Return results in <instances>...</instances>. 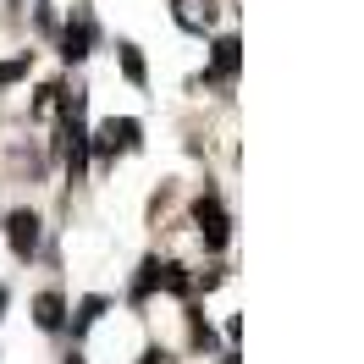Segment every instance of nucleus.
Here are the masks:
<instances>
[{
  "label": "nucleus",
  "instance_id": "1a4fd4ad",
  "mask_svg": "<svg viewBox=\"0 0 364 364\" xmlns=\"http://www.w3.org/2000/svg\"><path fill=\"white\" fill-rule=\"evenodd\" d=\"M100 315H105V298H83V304H77V315H72V331H89Z\"/></svg>",
  "mask_w": 364,
  "mask_h": 364
},
{
  "label": "nucleus",
  "instance_id": "f03ea898",
  "mask_svg": "<svg viewBox=\"0 0 364 364\" xmlns=\"http://www.w3.org/2000/svg\"><path fill=\"white\" fill-rule=\"evenodd\" d=\"M193 221H199V237H205V249H227V237H232V215L221 210V199L215 193H199V205H193Z\"/></svg>",
  "mask_w": 364,
  "mask_h": 364
},
{
  "label": "nucleus",
  "instance_id": "20e7f679",
  "mask_svg": "<svg viewBox=\"0 0 364 364\" xmlns=\"http://www.w3.org/2000/svg\"><path fill=\"white\" fill-rule=\"evenodd\" d=\"M6 227H11V254H17V259H33V254H39V215H33V210H11Z\"/></svg>",
  "mask_w": 364,
  "mask_h": 364
},
{
  "label": "nucleus",
  "instance_id": "6e6552de",
  "mask_svg": "<svg viewBox=\"0 0 364 364\" xmlns=\"http://www.w3.org/2000/svg\"><path fill=\"white\" fill-rule=\"evenodd\" d=\"M116 61H122V77H127V83H138V89L149 83V72H144V55H138V45H116Z\"/></svg>",
  "mask_w": 364,
  "mask_h": 364
},
{
  "label": "nucleus",
  "instance_id": "f257e3e1",
  "mask_svg": "<svg viewBox=\"0 0 364 364\" xmlns=\"http://www.w3.org/2000/svg\"><path fill=\"white\" fill-rule=\"evenodd\" d=\"M138 144H144V127H138L133 116H111L100 133H94V155L111 160V155H133Z\"/></svg>",
  "mask_w": 364,
  "mask_h": 364
},
{
  "label": "nucleus",
  "instance_id": "423d86ee",
  "mask_svg": "<svg viewBox=\"0 0 364 364\" xmlns=\"http://www.w3.org/2000/svg\"><path fill=\"white\" fill-rule=\"evenodd\" d=\"M237 61H243V45L237 39H215V61H210V72H205V83H232L237 77Z\"/></svg>",
  "mask_w": 364,
  "mask_h": 364
},
{
  "label": "nucleus",
  "instance_id": "ddd939ff",
  "mask_svg": "<svg viewBox=\"0 0 364 364\" xmlns=\"http://www.w3.org/2000/svg\"><path fill=\"white\" fill-rule=\"evenodd\" d=\"M67 364H83V359H77V353H72V359H67Z\"/></svg>",
  "mask_w": 364,
  "mask_h": 364
},
{
  "label": "nucleus",
  "instance_id": "7ed1b4c3",
  "mask_svg": "<svg viewBox=\"0 0 364 364\" xmlns=\"http://www.w3.org/2000/svg\"><path fill=\"white\" fill-rule=\"evenodd\" d=\"M89 50H94V11L89 6H72L67 28H61V55H67V61H83Z\"/></svg>",
  "mask_w": 364,
  "mask_h": 364
},
{
  "label": "nucleus",
  "instance_id": "f8f14e48",
  "mask_svg": "<svg viewBox=\"0 0 364 364\" xmlns=\"http://www.w3.org/2000/svg\"><path fill=\"white\" fill-rule=\"evenodd\" d=\"M0 309H6V287H0Z\"/></svg>",
  "mask_w": 364,
  "mask_h": 364
},
{
  "label": "nucleus",
  "instance_id": "0eeeda50",
  "mask_svg": "<svg viewBox=\"0 0 364 364\" xmlns=\"http://www.w3.org/2000/svg\"><path fill=\"white\" fill-rule=\"evenodd\" d=\"M33 320H39V331H61V326H67V304H61V293H39V298H33Z\"/></svg>",
  "mask_w": 364,
  "mask_h": 364
},
{
  "label": "nucleus",
  "instance_id": "9d476101",
  "mask_svg": "<svg viewBox=\"0 0 364 364\" xmlns=\"http://www.w3.org/2000/svg\"><path fill=\"white\" fill-rule=\"evenodd\" d=\"M28 67H33V50L11 55V61H0V89H6V83H17V77H28Z\"/></svg>",
  "mask_w": 364,
  "mask_h": 364
},
{
  "label": "nucleus",
  "instance_id": "9b49d317",
  "mask_svg": "<svg viewBox=\"0 0 364 364\" xmlns=\"http://www.w3.org/2000/svg\"><path fill=\"white\" fill-rule=\"evenodd\" d=\"M144 364H177V359H171V353H160V348H149V353H144Z\"/></svg>",
  "mask_w": 364,
  "mask_h": 364
},
{
  "label": "nucleus",
  "instance_id": "39448f33",
  "mask_svg": "<svg viewBox=\"0 0 364 364\" xmlns=\"http://www.w3.org/2000/svg\"><path fill=\"white\" fill-rule=\"evenodd\" d=\"M171 17H177V28H188V33H205V28H215V0H171Z\"/></svg>",
  "mask_w": 364,
  "mask_h": 364
}]
</instances>
